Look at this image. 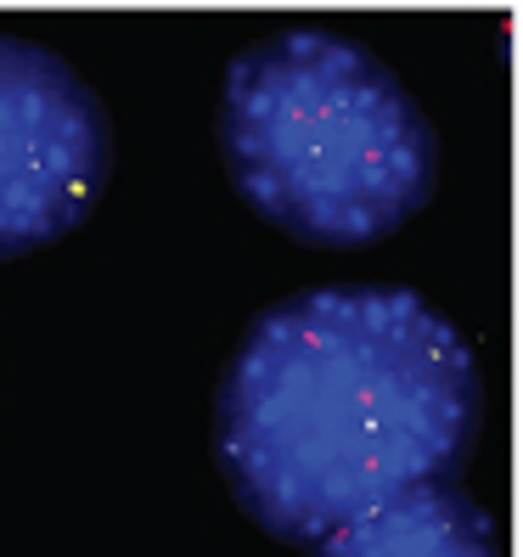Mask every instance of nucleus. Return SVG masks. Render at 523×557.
I'll list each match as a JSON object with an SVG mask.
<instances>
[{
    "mask_svg": "<svg viewBox=\"0 0 523 557\" xmlns=\"http://www.w3.org/2000/svg\"><path fill=\"white\" fill-rule=\"evenodd\" d=\"M478 417V360L450 315L406 287H310L237 344L214 456L259 530L315 546L400 490L450 479Z\"/></svg>",
    "mask_w": 523,
    "mask_h": 557,
    "instance_id": "nucleus-1",
    "label": "nucleus"
},
{
    "mask_svg": "<svg viewBox=\"0 0 523 557\" xmlns=\"http://www.w3.org/2000/svg\"><path fill=\"white\" fill-rule=\"evenodd\" d=\"M220 152L253 214L315 248L395 237L439 181L416 96L333 28H282L225 69Z\"/></svg>",
    "mask_w": 523,
    "mask_h": 557,
    "instance_id": "nucleus-2",
    "label": "nucleus"
},
{
    "mask_svg": "<svg viewBox=\"0 0 523 557\" xmlns=\"http://www.w3.org/2000/svg\"><path fill=\"white\" fill-rule=\"evenodd\" d=\"M113 170V129L57 51L0 35V259H23L96 209Z\"/></svg>",
    "mask_w": 523,
    "mask_h": 557,
    "instance_id": "nucleus-3",
    "label": "nucleus"
},
{
    "mask_svg": "<svg viewBox=\"0 0 523 557\" xmlns=\"http://www.w3.org/2000/svg\"><path fill=\"white\" fill-rule=\"evenodd\" d=\"M310 557H501L496 523L462 484L434 479L338 523Z\"/></svg>",
    "mask_w": 523,
    "mask_h": 557,
    "instance_id": "nucleus-4",
    "label": "nucleus"
}]
</instances>
